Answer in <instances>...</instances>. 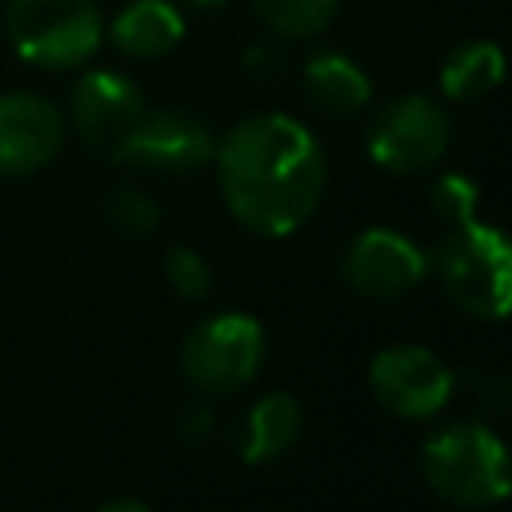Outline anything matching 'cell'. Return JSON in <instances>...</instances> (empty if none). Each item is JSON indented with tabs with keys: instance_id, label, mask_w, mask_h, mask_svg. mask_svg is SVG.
Returning <instances> with one entry per match:
<instances>
[{
	"instance_id": "cell-1",
	"label": "cell",
	"mask_w": 512,
	"mask_h": 512,
	"mask_svg": "<svg viewBox=\"0 0 512 512\" xmlns=\"http://www.w3.org/2000/svg\"><path fill=\"white\" fill-rule=\"evenodd\" d=\"M228 212L256 236H292L312 220L324 196V152L316 136L284 116L260 112L228 128L212 152Z\"/></svg>"
},
{
	"instance_id": "cell-2",
	"label": "cell",
	"mask_w": 512,
	"mask_h": 512,
	"mask_svg": "<svg viewBox=\"0 0 512 512\" xmlns=\"http://www.w3.org/2000/svg\"><path fill=\"white\" fill-rule=\"evenodd\" d=\"M428 488L456 508H492L508 496V448L484 424H452L420 452Z\"/></svg>"
},
{
	"instance_id": "cell-3",
	"label": "cell",
	"mask_w": 512,
	"mask_h": 512,
	"mask_svg": "<svg viewBox=\"0 0 512 512\" xmlns=\"http://www.w3.org/2000/svg\"><path fill=\"white\" fill-rule=\"evenodd\" d=\"M432 268L444 292L456 300V308L480 320H504L512 300V260H508V240L492 224L476 216L452 224L432 256Z\"/></svg>"
},
{
	"instance_id": "cell-4",
	"label": "cell",
	"mask_w": 512,
	"mask_h": 512,
	"mask_svg": "<svg viewBox=\"0 0 512 512\" xmlns=\"http://www.w3.org/2000/svg\"><path fill=\"white\" fill-rule=\"evenodd\" d=\"M4 32L28 64L76 68L100 48L104 24L96 0H8Z\"/></svg>"
},
{
	"instance_id": "cell-5",
	"label": "cell",
	"mask_w": 512,
	"mask_h": 512,
	"mask_svg": "<svg viewBox=\"0 0 512 512\" xmlns=\"http://www.w3.org/2000/svg\"><path fill=\"white\" fill-rule=\"evenodd\" d=\"M264 360V328L248 312L200 320L180 348V368L200 392H240Z\"/></svg>"
},
{
	"instance_id": "cell-6",
	"label": "cell",
	"mask_w": 512,
	"mask_h": 512,
	"mask_svg": "<svg viewBox=\"0 0 512 512\" xmlns=\"http://www.w3.org/2000/svg\"><path fill=\"white\" fill-rule=\"evenodd\" d=\"M448 136L452 124L444 104H436L432 96H396L376 112L364 148L376 168L408 176L432 168L448 152Z\"/></svg>"
},
{
	"instance_id": "cell-7",
	"label": "cell",
	"mask_w": 512,
	"mask_h": 512,
	"mask_svg": "<svg viewBox=\"0 0 512 512\" xmlns=\"http://www.w3.org/2000/svg\"><path fill=\"white\" fill-rule=\"evenodd\" d=\"M452 368L420 348V344H396L372 356L368 364V388L380 408H388L400 420H428L436 416L452 396Z\"/></svg>"
},
{
	"instance_id": "cell-8",
	"label": "cell",
	"mask_w": 512,
	"mask_h": 512,
	"mask_svg": "<svg viewBox=\"0 0 512 512\" xmlns=\"http://www.w3.org/2000/svg\"><path fill=\"white\" fill-rule=\"evenodd\" d=\"M144 112H148V104H144L140 88L128 76L104 72V68L80 76V84L72 88V100H68V116H72V128L84 140V148L112 164H120L124 144L132 140Z\"/></svg>"
},
{
	"instance_id": "cell-9",
	"label": "cell",
	"mask_w": 512,
	"mask_h": 512,
	"mask_svg": "<svg viewBox=\"0 0 512 512\" xmlns=\"http://www.w3.org/2000/svg\"><path fill=\"white\" fill-rule=\"evenodd\" d=\"M432 272V256L392 228H364L344 252V280L372 300H396Z\"/></svg>"
},
{
	"instance_id": "cell-10",
	"label": "cell",
	"mask_w": 512,
	"mask_h": 512,
	"mask_svg": "<svg viewBox=\"0 0 512 512\" xmlns=\"http://www.w3.org/2000/svg\"><path fill=\"white\" fill-rule=\"evenodd\" d=\"M212 152H216V136L200 116L184 108H156V112H144V120L136 124L120 164L160 172V176H184L204 168Z\"/></svg>"
},
{
	"instance_id": "cell-11",
	"label": "cell",
	"mask_w": 512,
	"mask_h": 512,
	"mask_svg": "<svg viewBox=\"0 0 512 512\" xmlns=\"http://www.w3.org/2000/svg\"><path fill=\"white\" fill-rule=\"evenodd\" d=\"M64 140V116L56 104L32 92L0 96V176H28L56 160Z\"/></svg>"
},
{
	"instance_id": "cell-12",
	"label": "cell",
	"mask_w": 512,
	"mask_h": 512,
	"mask_svg": "<svg viewBox=\"0 0 512 512\" xmlns=\"http://www.w3.org/2000/svg\"><path fill=\"white\" fill-rule=\"evenodd\" d=\"M300 432H304L300 400L288 392H268L232 428V448L244 464H272L296 448Z\"/></svg>"
},
{
	"instance_id": "cell-13",
	"label": "cell",
	"mask_w": 512,
	"mask_h": 512,
	"mask_svg": "<svg viewBox=\"0 0 512 512\" xmlns=\"http://www.w3.org/2000/svg\"><path fill=\"white\" fill-rule=\"evenodd\" d=\"M300 88H304V100L320 112V116H352L360 108H368L372 100V80L368 72L352 60V56H340V52H320L304 64V76H300Z\"/></svg>"
},
{
	"instance_id": "cell-14",
	"label": "cell",
	"mask_w": 512,
	"mask_h": 512,
	"mask_svg": "<svg viewBox=\"0 0 512 512\" xmlns=\"http://www.w3.org/2000/svg\"><path fill=\"white\" fill-rule=\"evenodd\" d=\"M112 44L136 60L168 56L184 40V16L172 0H132L112 20Z\"/></svg>"
},
{
	"instance_id": "cell-15",
	"label": "cell",
	"mask_w": 512,
	"mask_h": 512,
	"mask_svg": "<svg viewBox=\"0 0 512 512\" xmlns=\"http://www.w3.org/2000/svg\"><path fill=\"white\" fill-rule=\"evenodd\" d=\"M504 76V56L488 40H468L452 48L440 64V96L444 100H484Z\"/></svg>"
},
{
	"instance_id": "cell-16",
	"label": "cell",
	"mask_w": 512,
	"mask_h": 512,
	"mask_svg": "<svg viewBox=\"0 0 512 512\" xmlns=\"http://www.w3.org/2000/svg\"><path fill=\"white\" fill-rule=\"evenodd\" d=\"M252 12L280 36H292V40H304V36H316L332 24L340 0H248Z\"/></svg>"
},
{
	"instance_id": "cell-17",
	"label": "cell",
	"mask_w": 512,
	"mask_h": 512,
	"mask_svg": "<svg viewBox=\"0 0 512 512\" xmlns=\"http://www.w3.org/2000/svg\"><path fill=\"white\" fill-rule=\"evenodd\" d=\"M104 216L120 236H148L160 224V204L140 188H116L108 196Z\"/></svg>"
},
{
	"instance_id": "cell-18",
	"label": "cell",
	"mask_w": 512,
	"mask_h": 512,
	"mask_svg": "<svg viewBox=\"0 0 512 512\" xmlns=\"http://www.w3.org/2000/svg\"><path fill=\"white\" fill-rule=\"evenodd\" d=\"M164 276L180 300H204L212 288V268L196 248H172L164 256Z\"/></svg>"
},
{
	"instance_id": "cell-19",
	"label": "cell",
	"mask_w": 512,
	"mask_h": 512,
	"mask_svg": "<svg viewBox=\"0 0 512 512\" xmlns=\"http://www.w3.org/2000/svg\"><path fill=\"white\" fill-rule=\"evenodd\" d=\"M476 204H480V188H476L468 176H460V172L440 176L436 188H432V212H436L448 228L472 220V216H476Z\"/></svg>"
},
{
	"instance_id": "cell-20",
	"label": "cell",
	"mask_w": 512,
	"mask_h": 512,
	"mask_svg": "<svg viewBox=\"0 0 512 512\" xmlns=\"http://www.w3.org/2000/svg\"><path fill=\"white\" fill-rule=\"evenodd\" d=\"M208 432H212V408H192V412H184V424H180V440H184V444H204Z\"/></svg>"
},
{
	"instance_id": "cell-21",
	"label": "cell",
	"mask_w": 512,
	"mask_h": 512,
	"mask_svg": "<svg viewBox=\"0 0 512 512\" xmlns=\"http://www.w3.org/2000/svg\"><path fill=\"white\" fill-rule=\"evenodd\" d=\"M100 512H144V500H108L100 504Z\"/></svg>"
},
{
	"instance_id": "cell-22",
	"label": "cell",
	"mask_w": 512,
	"mask_h": 512,
	"mask_svg": "<svg viewBox=\"0 0 512 512\" xmlns=\"http://www.w3.org/2000/svg\"><path fill=\"white\" fill-rule=\"evenodd\" d=\"M192 4H200V8H216V4H224V0H192Z\"/></svg>"
}]
</instances>
